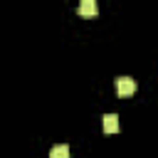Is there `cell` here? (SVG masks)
Wrapping results in <instances>:
<instances>
[{
    "label": "cell",
    "instance_id": "6da1fadb",
    "mask_svg": "<svg viewBox=\"0 0 158 158\" xmlns=\"http://www.w3.org/2000/svg\"><path fill=\"white\" fill-rule=\"evenodd\" d=\"M114 86H116V94H118V96H131V94L136 91V81H133L131 77H116Z\"/></svg>",
    "mask_w": 158,
    "mask_h": 158
},
{
    "label": "cell",
    "instance_id": "7a4b0ae2",
    "mask_svg": "<svg viewBox=\"0 0 158 158\" xmlns=\"http://www.w3.org/2000/svg\"><path fill=\"white\" fill-rule=\"evenodd\" d=\"M96 10H99V7H96V2H94V0H81V2H79V7H77V12H79V15H84V17L96 15Z\"/></svg>",
    "mask_w": 158,
    "mask_h": 158
},
{
    "label": "cell",
    "instance_id": "3957f363",
    "mask_svg": "<svg viewBox=\"0 0 158 158\" xmlns=\"http://www.w3.org/2000/svg\"><path fill=\"white\" fill-rule=\"evenodd\" d=\"M118 128H121L118 116H116V114H106V116H104V131H106V133H116Z\"/></svg>",
    "mask_w": 158,
    "mask_h": 158
},
{
    "label": "cell",
    "instance_id": "277c9868",
    "mask_svg": "<svg viewBox=\"0 0 158 158\" xmlns=\"http://www.w3.org/2000/svg\"><path fill=\"white\" fill-rule=\"evenodd\" d=\"M49 158H69V146H67V143H57V146H52Z\"/></svg>",
    "mask_w": 158,
    "mask_h": 158
}]
</instances>
